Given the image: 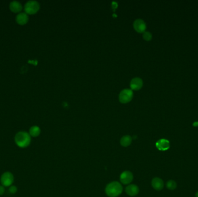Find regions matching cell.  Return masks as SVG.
<instances>
[{
	"mask_svg": "<svg viewBox=\"0 0 198 197\" xmlns=\"http://www.w3.org/2000/svg\"><path fill=\"white\" fill-rule=\"evenodd\" d=\"M122 190L123 188L120 183L113 182L106 186L105 191L109 197H117L121 194Z\"/></svg>",
	"mask_w": 198,
	"mask_h": 197,
	"instance_id": "obj_1",
	"label": "cell"
},
{
	"mask_svg": "<svg viewBox=\"0 0 198 197\" xmlns=\"http://www.w3.org/2000/svg\"><path fill=\"white\" fill-rule=\"evenodd\" d=\"M15 141L18 146L21 148H26L31 143V136L27 132L20 131L15 135Z\"/></svg>",
	"mask_w": 198,
	"mask_h": 197,
	"instance_id": "obj_2",
	"label": "cell"
},
{
	"mask_svg": "<svg viewBox=\"0 0 198 197\" xmlns=\"http://www.w3.org/2000/svg\"><path fill=\"white\" fill-rule=\"evenodd\" d=\"M40 4L37 1H29L25 5V13L27 15H34L40 10Z\"/></svg>",
	"mask_w": 198,
	"mask_h": 197,
	"instance_id": "obj_3",
	"label": "cell"
},
{
	"mask_svg": "<svg viewBox=\"0 0 198 197\" xmlns=\"http://www.w3.org/2000/svg\"><path fill=\"white\" fill-rule=\"evenodd\" d=\"M133 97V93L131 89H124L119 93V101L122 104L129 102Z\"/></svg>",
	"mask_w": 198,
	"mask_h": 197,
	"instance_id": "obj_4",
	"label": "cell"
},
{
	"mask_svg": "<svg viewBox=\"0 0 198 197\" xmlns=\"http://www.w3.org/2000/svg\"><path fill=\"white\" fill-rule=\"evenodd\" d=\"M14 175L10 172L4 173L1 177V182L2 184L5 187L10 186L14 182Z\"/></svg>",
	"mask_w": 198,
	"mask_h": 197,
	"instance_id": "obj_5",
	"label": "cell"
},
{
	"mask_svg": "<svg viewBox=\"0 0 198 197\" xmlns=\"http://www.w3.org/2000/svg\"><path fill=\"white\" fill-rule=\"evenodd\" d=\"M133 179V175L130 171H125L122 173L120 176L121 182L124 184H129L132 182Z\"/></svg>",
	"mask_w": 198,
	"mask_h": 197,
	"instance_id": "obj_6",
	"label": "cell"
},
{
	"mask_svg": "<svg viewBox=\"0 0 198 197\" xmlns=\"http://www.w3.org/2000/svg\"><path fill=\"white\" fill-rule=\"evenodd\" d=\"M133 27L134 30L137 33H141L145 32L147 25L143 20L141 19H138L134 21Z\"/></svg>",
	"mask_w": 198,
	"mask_h": 197,
	"instance_id": "obj_7",
	"label": "cell"
},
{
	"mask_svg": "<svg viewBox=\"0 0 198 197\" xmlns=\"http://www.w3.org/2000/svg\"><path fill=\"white\" fill-rule=\"evenodd\" d=\"M143 86V82L140 78H134L130 81V86L132 90H139L141 89Z\"/></svg>",
	"mask_w": 198,
	"mask_h": 197,
	"instance_id": "obj_8",
	"label": "cell"
},
{
	"mask_svg": "<svg viewBox=\"0 0 198 197\" xmlns=\"http://www.w3.org/2000/svg\"><path fill=\"white\" fill-rule=\"evenodd\" d=\"M156 147L160 151H166L170 148V142L166 139H161L156 142Z\"/></svg>",
	"mask_w": 198,
	"mask_h": 197,
	"instance_id": "obj_9",
	"label": "cell"
},
{
	"mask_svg": "<svg viewBox=\"0 0 198 197\" xmlns=\"http://www.w3.org/2000/svg\"><path fill=\"white\" fill-rule=\"evenodd\" d=\"M16 21L18 25H26L29 21V16L25 12L20 13L16 16Z\"/></svg>",
	"mask_w": 198,
	"mask_h": 197,
	"instance_id": "obj_10",
	"label": "cell"
},
{
	"mask_svg": "<svg viewBox=\"0 0 198 197\" xmlns=\"http://www.w3.org/2000/svg\"><path fill=\"white\" fill-rule=\"evenodd\" d=\"M125 191L128 195L131 197L137 195L139 192V188L135 184H130L126 187Z\"/></svg>",
	"mask_w": 198,
	"mask_h": 197,
	"instance_id": "obj_11",
	"label": "cell"
},
{
	"mask_svg": "<svg viewBox=\"0 0 198 197\" xmlns=\"http://www.w3.org/2000/svg\"><path fill=\"white\" fill-rule=\"evenodd\" d=\"M151 184L154 189L156 190H158V191H160V190H162L164 187L163 180L159 177L154 178L152 180Z\"/></svg>",
	"mask_w": 198,
	"mask_h": 197,
	"instance_id": "obj_12",
	"label": "cell"
},
{
	"mask_svg": "<svg viewBox=\"0 0 198 197\" xmlns=\"http://www.w3.org/2000/svg\"><path fill=\"white\" fill-rule=\"evenodd\" d=\"M10 9L12 12L16 14V13H19L22 10L23 6L19 2L14 1H12L10 4Z\"/></svg>",
	"mask_w": 198,
	"mask_h": 197,
	"instance_id": "obj_13",
	"label": "cell"
},
{
	"mask_svg": "<svg viewBox=\"0 0 198 197\" xmlns=\"http://www.w3.org/2000/svg\"><path fill=\"white\" fill-rule=\"evenodd\" d=\"M132 142V138L130 135H125L121 139L120 143L123 147H128Z\"/></svg>",
	"mask_w": 198,
	"mask_h": 197,
	"instance_id": "obj_14",
	"label": "cell"
},
{
	"mask_svg": "<svg viewBox=\"0 0 198 197\" xmlns=\"http://www.w3.org/2000/svg\"><path fill=\"white\" fill-rule=\"evenodd\" d=\"M40 133H41V129L40 127L38 126H34L30 128L29 134L31 137H37L40 135Z\"/></svg>",
	"mask_w": 198,
	"mask_h": 197,
	"instance_id": "obj_15",
	"label": "cell"
},
{
	"mask_svg": "<svg viewBox=\"0 0 198 197\" xmlns=\"http://www.w3.org/2000/svg\"><path fill=\"white\" fill-rule=\"evenodd\" d=\"M166 187L169 190H173L177 187V184H176V182H174V180H168L166 183Z\"/></svg>",
	"mask_w": 198,
	"mask_h": 197,
	"instance_id": "obj_16",
	"label": "cell"
},
{
	"mask_svg": "<svg viewBox=\"0 0 198 197\" xmlns=\"http://www.w3.org/2000/svg\"><path fill=\"white\" fill-rule=\"evenodd\" d=\"M143 37L145 41H149L152 39V35L149 33V32H147V31H145L144 32L143 35Z\"/></svg>",
	"mask_w": 198,
	"mask_h": 197,
	"instance_id": "obj_17",
	"label": "cell"
},
{
	"mask_svg": "<svg viewBox=\"0 0 198 197\" xmlns=\"http://www.w3.org/2000/svg\"><path fill=\"white\" fill-rule=\"evenodd\" d=\"M9 191L11 194H15L17 191V188L15 186H12L10 188Z\"/></svg>",
	"mask_w": 198,
	"mask_h": 197,
	"instance_id": "obj_18",
	"label": "cell"
},
{
	"mask_svg": "<svg viewBox=\"0 0 198 197\" xmlns=\"http://www.w3.org/2000/svg\"><path fill=\"white\" fill-rule=\"evenodd\" d=\"M4 192H5V188L3 186H0V195H3Z\"/></svg>",
	"mask_w": 198,
	"mask_h": 197,
	"instance_id": "obj_19",
	"label": "cell"
},
{
	"mask_svg": "<svg viewBox=\"0 0 198 197\" xmlns=\"http://www.w3.org/2000/svg\"><path fill=\"white\" fill-rule=\"evenodd\" d=\"M193 126H195V127H198V122H195V123L193 124Z\"/></svg>",
	"mask_w": 198,
	"mask_h": 197,
	"instance_id": "obj_20",
	"label": "cell"
},
{
	"mask_svg": "<svg viewBox=\"0 0 198 197\" xmlns=\"http://www.w3.org/2000/svg\"><path fill=\"white\" fill-rule=\"evenodd\" d=\"M195 197H198V191L195 194Z\"/></svg>",
	"mask_w": 198,
	"mask_h": 197,
	"instance_id": "obj_21",
	"label": "cell"
}]
</instances>
